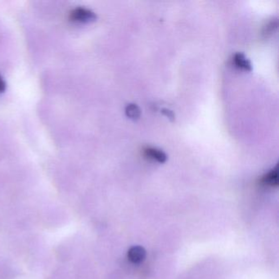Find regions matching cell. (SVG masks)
<instances>
[{"label": "cell", "instance_id": "3957f363", "mask_svg": "<svg viewBox=\"0 0 279 279\" xmlns=\"http://www.w3.org/2000/svg\"><path fill=\"white\" fill-rule=\"evenodd\" d=\"M143 154L146 157L151 160L156 161L160 163H164L167 160V156L164 151L156 147H147L143 149Z\"/></svg>", "mask_w": 279, "mask_h": 279}, {"label": "cell", "instance_id": "9c48e42d", "mask_svg": "<svg viewBox=\"0 0 279 279\" xmlns=\"http://www.w3.org/2000/svg\"><path fill=\"white\" fill-rule=\"evenodd\" d=\"M162 112L164 113V114H166V115H167L168 117L174 118V114H173L172 111H169V110H167V109H164Z\"/></svg>", "mask_w": 279, "mask_h": 279}, {"label": "cell", "instance_id": "6da1fadb", "mask_svg": "<svg viewBox=\"0 0 279 279\" xmlns=\"http://www.w3.org/2000/svg\"><path fill=\"white\" fill-rule=\"evenodd\" d=\"M70 18L71 21L79 23H88L96 20L97 16L90 9L83 7H78L70 12Z\"/></svg>", "mask_w": 279, "mask_h": 279}, {"label": "cell", "instance_id": "8992f818", "mask_svg": "<svg viewBox=\"0 0 279 279\" xmlns=\"http://www.w3.org/2000/svg\"><path fill=\"white\" fill-rule=\"evenodd\" d=\"M126 113L127 116L131 118V119H138L141 115L140 108H139V106L137 104L130 103L126 107Z\"/></svg>", "mask_w": 279, "mask_h": 279}, {"label": "cell", "instance_id": "ba28073f", "mask_svg": "<svg viewBox=\"0 0 279 279\" xmlns=\"http://www.w3.org/2000/svg\"><path fill=\"white\" fill-rule=\"evenodd\" d=\"M5 89H6V84H5V81H4L2 77L0 76V93L5 91Z\"/></svg>", "mask_w": 279, "mask_h": 279}, {"label": "cell", "instance_id": "7a4b0ae2", "mask_svg": "<svg viewBox=\"0 0 279 279\" xmlns=\"http://www.w3.org/2000/svg\"><path fill=\"white\" fill-rule=\"evenodd\" d=\"M129 260L134 264H139L145 260L146 251L140 246H134L128 251Z\"/></svg>", "mask_w": 279, "mask_h": 279}, {"label": "cell", "instance_id": "52a82bcc", "mask_svg": "<svg viewBox=\"0 0 279 279\" xmlns=\"http://www.w3.org/2000/svg\"><path fill=\"white\" fill-rule=\"evenodd\" d=\"M277 27V20H273V21H270L267 24L265 27H264V31H263V34L267 36L268 34H272V33L274 31L275 29Z\"/></svg>", "mask_w": 279, "mask_h": 279}, {"label": "cell", "instance_id": "277c9868", "mask_svg": "<svg viewBox=\"0 0 279 279\" xmlns=\"http://www.w3.org/2000/svg\"><path fill=\"white\" fill-rule=\"evenodd\" d=\"M232 61L236 67L242 70L251 71L252 70V63L249 60L246 58V56L242 53H236L232 58Z\"/></svg>", "mask_w": 279, "mask_h": 279}, {"label": "cell", "instance_id": "5b68a950", "mask_svg": "<svg viewBox=\"0 0 279 279\" xmlns=\"http://www.w3.org/2000/svg\"><path fill=\"white\" fill-rule=\"evenodd\" d=\"M261 183L264 185L277 187L278 185V168L275 167L269 172L264 175L261 179Z\"/></svg>", "mask_w": 279, "mask_h": 279}]
</instances>
